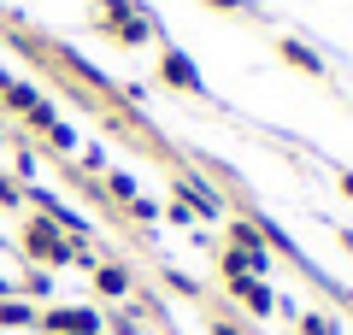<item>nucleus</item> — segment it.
<instances>
[{
    "instance_id": "f257e3e1",
    "label": "nucleus",
    "mask_w": 353,
    "mask_h": 335,
    "mask_svg": "<svg viewBox=\"0 0 353 335\" xmlns=\"http://www.w3.org/2000/svg\"><path fill=\"white\" fill-rule=\"evenodd\" d=\"M24 253H30L36 265H65V259H77V247L53 230V218H36V223L24 230Z\"/></svg>"
},
{
    "instance_id": "f03ea898",
    "label": "nucleus",
    "mask_w": 353,
    "mask_h": 335,
    "mask_svg": "<svg viewBox=\"0 0 353 335\" xmlns=\"http://www.w3.org/2000/svg\"><path fill=\"white\" fill-rule=\"evenodd\" d=\"M94 18H101L106 30H112L118 41H130V48H136V41H148V18L136 12V6H130V0H101V6H94Z\"/></svg>"
},
{
    "instance_id": "7ed1b4c3",
    "label": "nucleus",
    "mask_w": 353,
    "mask_h": 335,
    "mask_svg": "<svg viewBox=\"0 0 353 335\" xmlns=\"http://www.w3.org/2000/svg\"><path fill=\"white\" fill-rule=\"evenodd\" d=\"M36 329H48V335H101V318L83 312V306H53L48 318H36Z\"/></svg>"
},
{
    "instance_id": "20e7f679",
    "label": "nucleus",
    "mask_w": 353,
    "mask_h": 335,
    "mask_svg": "<svg viewBox=\"0 0 353 335\" xmlns=\"http://www.w3.org/2000/svg\"><path fill=\"white\" fill-rule=\"evenodd\" d=\"M230 288H236L241 300H248V312H271L277 300H271V288L265 283H253V276H230Z\"/></svg>"
},
{
    "instance_id": "39448f33",
    "label": "nucleus",
    "mask_w": 353,
    "mask_h": 335,
    "mask_svg": "<svg viewBox=\"0 0 353 335\" xmlns=\"http://www.w3.org/2000/svg\"><path fill=\"white\" fill-rule=\"evenodd\" d=\"M165 83H176V88H201L194 59H183V53H165Z\"/></svg>"
},
{
    "instance_id": "423d86ee",
    "label": "nucleus",
    "mask_w": 353,
    "mask_h": 335,
    "mask_svg": "<svg viewBox=\"0 0 353 335\" xmlns=\"http://www.w3.org/2000/svg\"><path fill=\"white\" fill-rule=\"evenodd\" d=\"M94 288H101V294H124L130 276L118 271V265H94Z\"/></svg>"
},
{
    "instance_id": "0eeeda50",
    "label": "nucleus",
    "mask_w": 353,
    "mask_h": 335,
    "mask_svg": "<svg viewBox=\"0 0 353 335\" xmlns=\"http://www.w3.org/2000/svg\"><path fill=\"white\" fill-rule=\"evenodd\" d=\"M0 323H6V329H24V323H36V312H30L24 300H0Z\"/></svg>"
},
{
    "instance_id": "6e6552de",
    "label": "nucleus",
    "mask_w": 353,
    "mask_h": 335,
    "mask_svg": "<svg viewBox=\"0 0 353 335\" xmlns=\"http://www.w3.org/2000/svg\"><path fill=\"white\" fill-rule=\"evenodd\" d=\"M283 59L301 65V71H324V65H318V53H312V48H301V41H283Z\"/></svg>"
},
{
    "instance_id": "1a4fd4ad",
    "label": "nucleus",
    "mask_w": 353,
    "mask_h": 335,
    "mask_svg": "<svg viewBox=\"0 0 353 335\" xmlns=\"http://www.w3.org/2000/svg\"><path fill=\"white\" fill-rule=\"evenodd\" d=\"M183 206H194V212H218V200L206 194L201 183H183Z\"/></svg>"
},
{
    "instance_id": "9d476101",
    "label": "nucleus",
    "mask_w": 353,
    "mask_h": 335,
    "mask_svg": "<svg viewBox=\"0 0 353 335\" xmlns=\"http://www.w3.org/2000/svg\"><path fill=\"white\" fill-rule=\"evenodd\" d=\"M24 118H30V124H36V130H53V124H59V118H53V106H48V100H36V106H30Z\"/></svg>"
},
{
    "instance_id": "9b49d317",
    "label": "nucleus",
    "mask_w": 353,
    "mask_h": 335,
    "mask_svg": "<svg viewBox=\"0 0 353 335\" xmlns=\"http://www.w3.org/2000/svg\"><path fill=\"white\" fill-rule=\"evenodd\" d=\"M106 188H112L118 200H136V176H124V171H112V176H106Z\"/></svg>"
},
{
    "instance_id": "f8f14e48",
    "label": "nucleus",
    "mask_w": 353,
    "mask_h": 335,
    "mask_svg": "<svg viewBox=\"0 0 353 335\" xmlns=\"http://www.w3.org/2000/svg\"><path fill=\"white\" fill-rule=\"evenodd\" d=\"M18 200H24V188H18V183H6V176H0V206H18Z\"/></svg>"
},
{
    "instance_id": "ddd939ff",
    "label": "nucleus",
    "mask_w": 353,
    "mask_h": 335,
    "mask_svg": "<svg viewBox=\"0 0 353 335\" xmlns=\"http://www.w3.org/2000/svg\"><path fill=\"white\" fill-rule=\"evenodd\" d=\"M306 335H336V323L330 318H306Z\"/></svg>"
},
{
    "instance_id": "4468645a",
    "label": "nucleus",
    "mask_w": 353,
    "mask_h": 335,
    "mask_svg": "<svg viewBox=\"0 0 353 335\" xmlns=\"http://www.w3.org/2000/svg\"><path fill=\"white\" fill-rule=\"evenodd\" d=\"M212 6H224V12H236V6H248V0H212Z\"/></svg>"
},
{
    "instance_id": "2eb2a0df",
    "label": "nucleus",
    "mask_w": 353,
    "mask_h": 335,
    "mask_svg": "<svg viewBox=\"0 0 353 335\" xmlns=\"http://www.w3.org/2000/svg\"><path fill=\"white\" fill-rule=\"evenodd\" d=\"M218 335H236V329H230V323H218Z\"/></svg>"
},
{
    "instance_id": "dca6fc26",
    "label": "nucleus",
    "mask_w": 353,
    "mask_h": 335,
    "mask_svg": "<svg viewBox=\"0 0 353 335\" xmlns=\"http://www.w3.org/2000/svg\"><path fill=\"white\" fill-rule=\"evenodd\" d=\"M0 300H6V276H0Z\"/></svg>"
}]
</instances>
